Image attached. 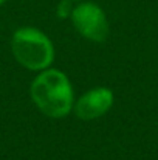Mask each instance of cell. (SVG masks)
I'll return each instance as SVG.
<instances>
[{
	"mask_svg": "<svg viewBox=\"0 0 158 160\" xmlns=\"http://www.w3.org/2000/svg\"><path fill=\"white\" fill-rule=\"evenodd\" d=\"M31 98L41 112L51 118H62L73 109L71 84L68 78L56 68H45L34 78Z\"/></svg>",
	"mask_w": 158,
	"mask_h": 160,
	"instance_id": "cell-1",
	"label": "cell"
},
{
	"mask_svg": "<svg viewBox=\"0 0 158 160\" xmlns=\"http://www.w3.org/2000/svg\"><path fill=\"white\" fill-rule=\"evenodd\" d=\"M11 52L16 61L28 70H45L54 58V48L48 36L31 27L20 28L12 34Z\"/></svg>",
	"mask_w": 158,
	"mask_h": 160,
	"instance_id": "cell-2",
	"label": "cell"
},
{
	"mask_svg": "<svg viewBox=\"0 0 158 160\" xmlns=\"http://www.w3.org/2000/svg\"><path fill=\"white\" fill-rule=\"evenodd\" d=\"M71 22L74 28L93 42H104L108 36V22L104 11L93 2H84L73 8Z\"/></svg>",
	"mask_w": 158,
	"mask_h": 160,
	"instance_id": "cell-3",
	"label": "cell"
},
{
	"mask_svg": "<svg viewBox=\"0 0 158 160\" xmlns=\"http://www.w3.org/2000/svg\"><path fill=\"white\" fill-rule=\"evenodd\" d=\"M113 104V93L107 87H96L85 92L74 103V113L84 121L99 118Z\"/></svg>",
	"mask_w": 158,
	"mask_h": 160,
	"instance_id": "cell-4",
	"label": "cell"
},
{
	"mask_svg": "<svg viewBox=\"0 0 158 160\" xmlns=\"http://www.w3.org/2000/svg\"><path fill=\"white\" fill-rule=\"evenodd\" d=\"M71 11H73V6H71L70 0H62L57 5V16L59 17H68V16H71Z\"/></svg>",
	"mask_w": 158,
	"mask_h": 160,
	"instance_id": "cell-5",
	"label": "cell"
},
{
	"mask_svg": "<svg viewBox=\"0 0 158 160\" xmlns=\"http://www.w3.org/2000/svg\"><path fill=\"white\" fill-rule=\"evenodd\" d=\"M5 2H6V0H0V5H3V3H5Z\"/></svg>",
	"mask_w": 158,
	"mask_h": 160,
	"instance_id": "cell-6",
	"label": "cell"
},
{
	"mask_svg": "<svg viewBox=\"0 0 158 160\" xmlns=\"http://www.w3.org/2000/svg\"><path fill=\"white\" fill-rule=\"evenodd\" d=\"M70 2H81V0H70Z\"/></svg>",
	"mask_w": 158,
	"mask_h": 160,
	"instance_id": "cell-7",
	"label": "cell"
}]
</instances>
